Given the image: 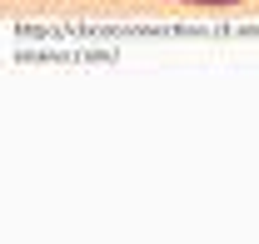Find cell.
Here are the masks:
<instances>
[{
  "label": "cell",
  "mask_w": 259,
  "mask_h": 244,
  "mask_svg": "<svg viewBox=\"0 0 259 244\" xmlns=\"http://www.w3.org/2000/svg\"><path fill=\"white\" fill-rule=\"evenodd\" d=\"M185 5H239V0H185Z\"/></svg>",
  "instance_id": "6da1fadb"
}]
</instances>
